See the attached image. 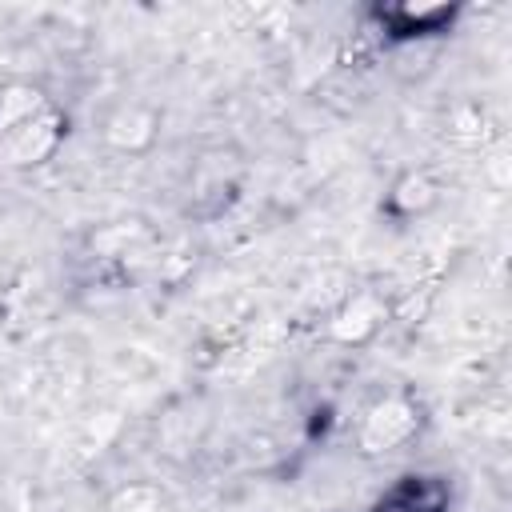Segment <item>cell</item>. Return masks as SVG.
<instances>
[{
	"label": "cell",
	"mask_w": 512,
	"mask_h": 512,
	"mask_svg": "<svg viewBox=\"0 0 512 512\" xmlns=\"http://www.w3.org/2000/svg\"><path fill=\"white\" fill-rule=\"evenodd\" d=\"M44 104H52L36 84H24V80H12L0 88V132L16 128L20 120H28L32 112H40Z\"/></svg>",
	"instance_id": "obj_8"
},
{
	"label": "cell",
	"mask_w": 512,
	"mask_h": 512,
	"mask_svg": "<svg viewBox=\"0 0 512 512\" xmlns=\"http://www.w3.org/2000/svg\"><path fill=\"white\" fill-rule=\"evenodd\" d=\"M104 512H164V496L156 484H120L108 500H104Z\"/></svg>",
	"instance_id": "obj_9"
},
{
	"label": "cell",
	"mask_w": 512,
	"mask_h": 512,
	"mask_svg": "<svg viewBox=\"0 0 512 512\" xmlns=\"http://www.w3.org/2000/svg\"><path fill=\"white\" fill-rule=\"evenodd\" d=\"M424 416H420V404L404 392H388L380 400H372L360 416V428H356V444L364 456H384V452H396L404 444L416 440Z\"/></svg>",
	"instance_id": "obj_1"
},
{
	"label": "cell",
	"mask_w": 512,
	"mask_h": 512,
	"mask_svg": "<svg viewBox=\"0 0 512 512\" xmlns=\"http://www.w3.org/2000/svg\"><path fill=\"white\" fill-rule=\"evenodd\" d=\"M380 24L388 28L392 40L400 44H424L440 32H448V24L456 20V8L452 4H392V8H380L376 12Z\"/></svg>",
	"instance_id": "obj_3"
},
{
	"label": "cell",
	"mask_w": 512,
	"mask_h": 512,
	"mask_svg": "<svg viewBox=\"0 0 512 512\" xmlns=\"http://www.w3.org/2000/svg\"><path fill=\"white\" fill-rule=\"evenodd\" d=\"M448 484L428 472L400 476L368 512H448Z\"/></svg>",
	"instance_id": "obj_5"
},
{
	"label": "cell",
	"mask_w": 512,
	"mask_h": 512,
	"mask_svg": "<svg viewBox=\"0 0 512 512\" xmlns=\"http://www.w3.org/2000/svg\"><path fill=\"white\" fill-rule=\"evenodd\" d=\"M440 200V184L432 172L424 168H404L392 184H388V196H384V208L400 220H412V216H424L428 208H436Z\"/></svg>",
	"instance_id": "obj_7"
},
{
	"label": "cell",
	"mask_w": 512,
	"mask_h": 512,
	"mask_svg": "<svg viewBox=\"0 0 512 512\" xmlns=\"http://www.w3.org/2000/svg\"><path fill=\"white\" fill-rule=\"evenodd\" d=\"M160 136V116L148 104H120L104 116V144L128 156H140L156 144Z\"/></svg>",
	"instance_id": "obj_4"
},
{
	"label": "cell",
	"mask_w": 512,
	"mask_h": 512,
	"mask_svg": "<svg viewBox=\"0 0 512 512\" xmlns=\"http://www.w3.org/2000/svg\"><path fill=\"white\" fill-rule=\"evenodd\" d=\"M64 136H68L64 112L56 104H44L40 112L20 120L16 128L0 132V164H8V168H40L60 152Z\"/></svg>",
	"instance_id": "obj_2"
},
{
	"label": "cell",
	"mask_w": 512,
	"mask_h": 512,
	"mask_svg": "<svg viewBox=\"0 0 512 512\" xmlns=\"http://www.w3.org/2000/svg\"><path fill=\"white\" fill-rule=\"evenodd\" d=\"M384 316H388V304H384L376 292H352V296H344L340 308L328 316V332H332V340H340V344H364V340H372V336L380 332Z\"/></svg>",
	"instance_id": "obj_6"
}]
</instances>
